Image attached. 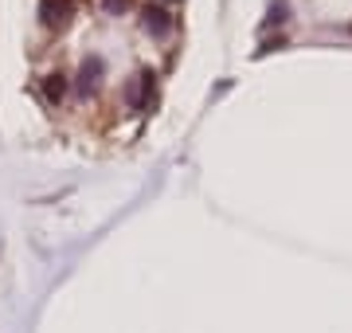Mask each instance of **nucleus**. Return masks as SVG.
<instances>
[{
	"mask_svg": "<svg viewBox=\"0 0 352 333\" xmlns=\"http://www.w3.org/2000/svg\"><path fill=\"white\" fill-rule=\"evenodd\" d=\"M39 87H43V98H47V103H63V94H67V78L63 75H47Z\"/></svg>",
	"mask_w": 352,
	"mask_h": 333,
	"instance_id": "obj_1",
	"label": "nucleus"
}]
</instances>
